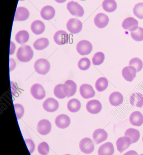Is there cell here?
Wrapping results in <instances>:
<instances>
[{
    "mask_svg": "<svg viewBox=\"0 0 143 155\" xmlns=\"http://www.w3.org/2000/svg\"><path fill=\"white\" fill-rule=\"evenodd\" d=\"M32 49L29 45H22L18 49L16 53V57L18 60L22 62H28L33 57Z\"/></svg>",
    "mask_w": 143,
    "mask_h": 155,
    "instance_id": "cell-1",
    "label": "cell"
},
{
    "mask_svg": "<svg viewBox=\"0 0 143 155\" xmlns=\"http://www.w3.org/2000/svg\"><path fill=\"white\" fill-rule=\"evenodd\" d=\"M35 71L41 75L47 74L50 69V62L46 59H40L35 61L34 64Z\"/></svg>",
    "mask_w": 143,
    "mask_h": 155,
    "instance_id": "cell-2",
    "label": "cell"
},
{
    "mask_svg": "<svg viewBox=\"0 0 143 155\" xmlns=\"http://www.w3.org/2000/svg\"><path fill=\"white\" fill-rule=\"evenodd\" d=\"M76 49L77 52L81 55H88L93 50V45L89 41L83 40L77 44Z\"/></svg>",
    "mask_w": 143,
    "mask_h": 155,
    "instance_id": "cell-3",
    "label": "cell"
},
{
    "mask_svg": "<svg viewBox=\"0 0 143 155\" xmlns=\"http://www.w3.org/2000/svg\"><path fill=\"white\" fill-rule=\"evenodd\" d=\"M94 144L92 139L88 137L83 138L79 143V148L84 153H91L94 150Z\"/></svg>",
    "mask_w": 143,
    "mask_h": 155,
    "instance_id": "cell-4",
    "label": "cell"
},
{
    "mask_svg": "<svg viewBox=\"0 0 143 155\" xmlns=\"http://www.w3.org/2000/svg\"><path fill=\"white\" fill-rule=\"evenodd\" d=\"M67 8L68 11L73 15L82 17L84 14L83 8L76 2L71 1L67 4Z\"/></svg>",
    "mask_w": 143,
    "mask_h": 155,
    "instance_id": "cell-5",
    "label": "cell"
},
{
    "mask_svg": "<svg viewBox=\"0 0 143 155\" xmlns=\"http://www.w3.org/2000/svg\"><path fill=\"white\" fill-rule=\"evenodd\" d=\"M67 29L72 34H76L82 31L83 24L81 21L76 18L70 19L67 23Z\"/></svg>",
    "mask_w": 143,
    "mask_h": 155,
    "instance_id": "cell-6",
    "label": "cell"
},
{
    "mask_svg": "<svg viewBox=\"0 0 143 155\" xmlns=\"http://www.w3.org/2000/svg\"><path fill=\"white\" fill-rule=\"evenodd\" d=\"M31 93L34 98L37 100H41L45 97V91L43 87L39 84H35L32 86Z\"/></svg>",
    "mask_w": 143,
    "mask_h": 155,
    "instance_id": "cell-7",
    "label": "cell"
},
{
    "mask_svg": "<svg viewBox=\"0 0 143 155\" xmlns=\"http://www.w3.org/2000/svg\"><path fill=\"white\" fill-rule=\"evenodd\" d=\"M51 124L47 119H42L39 121L37 125V130L38 133L42 135H46L51 130Z\"/></svg>",
    "mask_w": 143,
    "mask_h": 155,
    "instance_id": "cell-8",
    "label": "cell"
},
{
    "mask_svg": "<svg viewBox=\"0 0 143 155\" xmlns=\"http://www.w3.org/2000/svg\"><path fill=\"white\" fill-rule=\"evenodd\" d=\"M76 85L73 81L68 80L63 84V93L67 97H70L73 96L76 91Z\"/></svg>",
    "mask_w": 143,
    "mask_h": 155,
    "instance_id": "cell-9",
    "label": "cell"
},
{
    "mask_svg": "<svg viewBox=\"0 0 143 155\" xmlns=\"http://www.w3.org/2000/svg\"><path fill=\"white\" fill-rule=\"evenodd\" d=\"M138 25L139 23L138 21L132 17L125 18L122 23V26L125 30H128L131 32L136 31L139 27Z\"/></svg>",
    "mask_w": 143,
    "mask_h": 155,
    "instance_id": "cell-10",
    "label": "cell"
},
{
    "mask_svg": "<svg viewBox=\"0 0 143 155\" xmlns=\"http://www.w3.org/2000/svg\"><path fill=\"white\" fill-rule=\"evenodd\" d=\"M80 94L83 98L89 99L94 97L95 95V92L91 85L88 84H83L80 86Z\"/></svg>",
    "mask_w": 143,
    "mask_h": 155,
    "instance_id": "cell-11",
    "label": "cell"
},
{
    "mask_svg": "<svg viewBox=\"0 0 143 155\" xmlns=\"http://www.w3.org/2000/svg\"><path fill=\"white\" fill-rule=\"evenodd\" d=\"M86 109L90 114H96L101 112L102 109V105L98 100L95 99L90 100L86 104Z\"/></svg>",
    "mask_w": 143,
    "mask_h": 155,
    "instance_id": "cell-12",
    "label": "cell"
},
{
    "mask_svg": "<svg viewBox=\"0 0 143 155\" xmlns=\"http://www.w3.org/2000/svg\"><path fill=\"white\" fill-rule=\"evenodd\" d=\"M94 22L96 27L102 29L108 25L109 22V17L105 14L100 13L96 15Z\"/></svg>",
    "mask_w": 143,
    "mask_h": 155,
    "instance_id": "cell-13",
    "label": "cell"
},
{
    "mask_svg": "<svg viewBox=\"0 0 143 155\" xmlns=\"http://www.w3.org/2000/svg\"><path fill=\"white\" fill-rule=\"evenodd\" d=\"M116 144L117 150L120 153H122L132 144V139L128 137H122L117 139Z\"/></svg>",
    "mask_w": 143,
    "mask_h": 155,
    "instance_id": "cell-14",
    "label": "cell"
},
{
    "mask_svg": "<svg viewBox=\"0 0 143 155\" xmlns=\"http://www.w3.org/2000/svg\"><path fill=\"white\" fill-rule=\"evenodd\" d=\"M44 110L50 113L55 112L59 107V104L54 98L50 97L47 98L43 104Z\"/></svg>",
    "mask_w": 143,
    "mask_h": 155,
    "instance_id": "cell-15",
    "label": "cell"
},
{
    "mask_svg": "<svg viewBox=\"0 0 143 155\" xmlns=\"http://www.w3.org/2000/svg\"><path fill=\"white\" fill-rule=\"evenodd\" d=\"M54 40L55 43L58 45H63L69 41V35L64 31H59L56 32L54 36Z\"/></svg>",
    "mask_w": 143,
    "mask_h": 155,
    "instance_id": "cell-16",
    "label": "cell"
},
{
    "mask_svg": "<svg viewBox=\"0 0 143 155\" xmlns=\"http://www.w3.org/2000/svg\"><path fill=\"white\" fill-rule=\"evenodd\" d=\"M70 117L67 115L60 114L55 118V123L56 126L61 129L67 128L70 124Z\"/></svg>",
    "mask_w": 143,
    "mask_h": 155,
    "instance_id": "cell-17",
    "label": "cell"
},
{
    "mask_svg": "<svg viewBox=\"0 0 143 155\" xmlns=\"http://www.w3.org/2000/svg\"><path fill=\"white\" fill-rule=\"evenodd\" d=\"M136 69L133 66H126L123 69L122 75L126 81L132 82L136 77Z\"/></svg>",
    "mask_w": 143,
    "mask_h": 155,
    "instance_id": "cell-18",
    "label": "cell"
},
{
    "mask_svg": "<svg viewBox=\"0 0 143 155\" xmlns=\"http://www.w3.org/2000/svg\"><path fill=\"white\" fill-rule=\"evenodd\" d=\"M108 137L107 132L102 129H97L93 134V138L96 144L101 143L106 141Z\"/></svg>",
    "mask_w": 143,
    "mask_h": 155,
    "instance_id": "cell-19",
    "label": "cell"
},
{
    "mask_svg": "<svg viewBox=\"0 0 143 155\" xmlns=\"http://www.w3.org/2000/svg\"><path fill=\"white\" fill-rule=\"evenodd\" d=\"M29 15L30 12L28 9L24 7H18L15 12L14 21H25L28 19Z\"/></svg>",
    "mask_w": 143,
    "mask_h": 155,
    "instance_id": "cell-20",
    "label": "cell"
},
{
    "mask_svg": "<svg viewBox=\"0 0 143 155\" xmlns=\"http://www.w3.org/2000/svg\"><path fill=\"white\" fill-rule=\"evenodd\" d=\"M129 120L131 124L140 127L143 124V115L141 112L135 111L131 114Z\"/></svg>",
    "mask_w": 143,
    "mask_h": 155,
    "instance_id": "cell-21",
    "label": "cell"
},
{
    "mask_svg": "<svg viewBox=\"0 0 143 155\" xmlns=\"http://www.w3.org/2000/svg\"><path fill=\"white\" fill-rule=\"evenodd\" d=\"M55 14V10L50 5H46L41 10V16L45 20H50L53 19Z\"/></svg>",
    "mask_w": 143,
    "mask_h": 155,
    "instance_id": "cell-22",
    "label": "cell"
},
{
    "mask_svg": "<svg viewBox=\"0 0 143 155\" xmlns=\"http://www.w3.org/2000/svg\"><path fill=\"white\" fill-rule=\"evenodd\" d=\"M114 148L112 143L108 142L102 145L98 151V155H113Z\"/></svg>",
    "mask_w": 143,
    "mask_h": 155,
    "instance_id": "cell-23",
    "label": "cell"
},
{
    "mask_svg": "<svg viewBox=\"0 0 143 155\" xmlns=\"http://www.w3.org/2000/svg\"><path fill=\"white\" fill-rule=\"evenodd\" d=\"M109 102L113 106H118L123 102L124 97L122 94L119 92H114L110 94Z\"/></svg>",
    "mask_w": 143,
    "mask_h": 155,
    "instance_id": "cell-24",
    "label": "cell"
},
{
    "mask_svg": "<svg viewBox=\"0 0 143 155\" xmlns=\"http://www.w3.org/2000/svg\"><path fill=\"white\" fill-rule=\"evenodd\" d=\"M130 103L132 106L141 108L143 106V96L139 93H134L130 97Z\"/></svg>",
    "mask_w": 143,
    "mask_h": 155,
    "instance_id": "cell-25",
    "label": "cell"
},
{
    "mask_svg": "<svg viewBox=\"0 0 143 155\" xmlns=\"http://www.w3.org/2000/svg\"><path fill=\"white\" fill-rule=\"evenodd\" d=\"M31 30L34 34H41L45 30V25L41 21L37 20L33 22L31 24Z\"/></svg>",
    "mask_w": 143,
    "mask_h": 155,
    "instance_id": "cell-26",
    "label": "cell"
},
{
    "mask_svg": "<svg viewBox=\"0 0 143 155\" xmlns=\"http://www.w3.org/2000/svg\"><path fill=\"white\" fill-rule=\"evenodd\" d=\"M103 9L107 12H113L117 8V4L115 0H104L102 4Z\"/></svg>",
    "mask_w": 143,
    "mask_h": 155,
    "instance_id": "cell-27",
    "label": "cell"
},
{
    "mask_svg": "<svg viewBox=\"0 0 143 155\" xmlns=\"http://www.w3.org/2000/svg\"><path fill=\"white\" fill-rule=\"evenodd\" d=\"M125 136L130 137L132 139V143H136L140 139V132L135 128H129L125 131Z\"/></svg>",
    "mask_w": 143,
    "mask_h": 155,
    "instance_id": "cell-28",
    "label": "cell"
},
{
    "mask_svg": "<svg viewBox=\"0 0 143 155\" xmlns=\"http://www.w3.org/2000/svg\"><path fill=\"white\" fill-rule=\"evenodd\" d=\"M15 39L16 41L19 44H24L29 40V33L27 31L24 30L20 31L15 35Z\"/></svg>",
    "mask_w": 143,
    "mask_h": 155,
    "instance_id": "cell-29",
    "label": "cell"
},
{
    "mask_svg": "<svg viewBox=\"0 0 143 155\" xmlns=\"http://www.w3.org/2000/svg\"><path fill=\"white\" fill-rule=\"evenodd\" d=\"M81 103L78 99L73 98L68 102L67 107L68 110L72 113H76L81 108Z\"/></svg>",
    "mask_w": 143,
    "mask_h": 155,
    "instance_id": "cell-30",
    "label": "cell"
},
{
    "mask_svg": "<svg viewBox=\"0 0 143 155\" xmlns=\"http://www.w3.org/2000/svg\"><path fill=\"white\" fill-rule=\"evenodd\" d=\"M49 45V41L48 39L41 38L34 41L33 44V46L35 50L41 51L47 48Z\"/></svg>",
    "mask_w": 143,
    "mask_h": 155,
    "instance_id": "cell-31",
    "label": "cell"
},
{
    "mask_svg": "<svg viewBox=\"0 0 143 155\" xmlns=\"http://www.w3.org/2000/svg\"><path fill=\"white\" fill-rule=\"evenodd\" d=\"M108 80L105 77H101L98 78L95 83L96 88L99 92L105 90L108 87Z\"/></svg>",
    "mask_w": 143,
    "mask_h": 155,
    "instance_id": "cell-32",
    "label": "cell"
},
{
    "mask_svg": "<svg viewBox=\"0 0 143 155\" xmlns=\"http://www.w3.org/2000/svg\"><path fill=\"white\" fill-rule=\"evenodd\" d=\"M129 65L134 67L136 69L137 72L141 71L143 67L142 61L137 57L132 59L129 62Z\"/></svg>",
    "mask_w": 143,
    "mask_h": 155,
    "instance_id": "cell-33",
    "label": "cell"
},
{
    "mask_svg": "<svg viewBox=\"0 0 143 155\" xmlns=\"http://www.w3.org/2000/svg\"><path fill=\"white\" fill-rule=\"evenodd\" d=\"M105 60V55L102 52H98L95 54L92 59L93 64L95 65H99L103 63Z\"/></svg>",
    "mask_w": 143,
    "mask_h": 155,
    "instance_id": "cell-34",
    "label": "cell"
},
{
    "mask_svg": "<svg viewBox=\"0 0 143 155\" xmlns=\"http://www.w3.org/2000/svg\"><path fill=\"white\" fill-rule=\"evenodd\" d=\"M131 36L134 41H143V28L139 27L136 31L131 32Z\"/></svg>",
    "mask_w": 143,
    "mask_h": 155,
    "instance_id": "cell-35",
    "label": "cell"
},
{
    "mask_svg": "<svg viewBox=\"0 0 143 155\" xmlns=\"http://www.w3.org/2000/svg\"><path fill=\"white\" fill-rule=\"evenodd\" d=\"M77 65L81 71H86L91 66V62L88 58H83L79 60Z\"/></svg>",
    "mask_w": 143,
    "mask_h": 155,
    "instance_id": "cell-36",
    "label": "cell"
},
{
    "mask_svg": "<svg viewBox=\"0 0 143 155\" xmlns=\"http://www.w3.org/2000/svg\"><path fill=\"white\" fill-rule=\"evenodd\" d=\"M133 13L137 18L143 19V3L135 5L133 8Z\"/></svg>",
    "mask_w": 143,
    "mask_h": 155,
    "instance_id": "cell-37",
    "label": "cell"
},
{
    "mask_svg": "<svg viewBox=\"0 0 143 155\" xmlns=\"http://www.w3.org/2000/svg\"><path fill=\"white\" fill-rule=\"evenodd\" d=\"M63 84H59L57 85L54 87V95L60 99H63L66 97V95L64 94L63 90Z\"/></svg>",
    "mask_w": 143,
    "mask_h": 155,
    "instance_id": "cell-38",
    "label": "cell"
},
{
    "mask_svg": "<svg viewBox=\"0 0 143 155\" xmlns=\"http://www.w3.org/2000/svg\"><path fill=\"white\" fill-rule=\"evenodd\" d=\"M38 152L41 155H48L50 152V147L48 144L45 142L41 143L38 145Z\"/></svg>",
    "mask_w": 143,
    "mask_h": 155,
    "instance_id": "cell-39",
    "label": "cell"
},
{
    "mask_svg": "<svg viewBox=\"0 0 143 155\" xmlns=\"http://www.w3.org/2000/svg\"><path fill=\"white\" fill-rule=\"evenodd\" d=\"M15 114H16V117L17 119H21L24 114V108L23 106L20 104H15L14 105Z\"/></svg>",
    "mask_w": 143,
    "mask_h": 155,
    "instance_id": "cell-40",
    "label": "cell"
},
{
    "mask_svg": "<svg viewBox=\"0 0 143 155\" xmlns=\"http://www.w3.org/2000/svg\"><path fill=\"white\" fill-rule=\"evenodd\" d=\"M24 141L30 153H32L35 149V145L33 141L31 139H25Z\"/></svg>",
    "mask_w": 143,
    "mask_h": 155,
    "instance_id": "cell-41",
    "label": "cell"
},
{
    "mask_svg": "<svg viewBox=\"0 0 143 155\" xmlns=\"http://www.w3.org/2000/svg\"><path fill=\"white\" fill-rule=\"evenodd\" d=\"M16 67V63L12 58H10V71H13L15 69Z\"/></svg>",
    "mask_w": 143,
    "mask_h": 155,
    "instance_id": "cell-42",
    "label": "cell"
},
{
    "mask_svg": "<svg viewBox=\"0 0 143 155\" xmlns=\"http://www.w3.org/2000/svg\"><path fill=\"white\" fill-rule=\"evenodd\" d=\"M15 49V44L12 41H11V45H10V54H13Z\"/></svg>",
    "mask_w": 143,
    "mask_h": 155,
    "instance_id": "cell-43",
    "label": "cell"
},
{
    "mask_svg": "<svg viewBox=\"0 0 143 155\" xmlns=\"http://www.w3.org/2000/svg\"><path fill=\"white\" fill-rule=\"evenodd\" d=\"M11 91L12 93V94L13 95H14L15 94H16V91H17V90H16V87L15 85V84L12 82V81H11Z\"/></svg>",
    "mask_w": 143,
    "mask_h": 155,
    "instance_id": "cell-44",
    "label": "cell"
},
{
    "mask_svg": "<svg viewBox=\"0 0 143 155\" xmlns=\"http://www.w3.org/2000/svg\"><path fill=\"white\" fill-rule=\"evenodd\" d=\"M123 155H138L137 152L134 150H131L125 153Z\"/></svg>",
    "mask_w": 143,
    "mask_h": 155,
    "instance_id": "cell-45",
    "label": "cell"
},
{
    "mask_svg": "<svg viewBox=\"0 0 143 155\" xmlns=\"http://www.w3.org/2000/svg\"><path fill=\"white\" fill-rule=\"evenodd\" d=\"M55 1L59 3H62L66 2V0H55Z\"/></svg>",
    "mask_w": 143,
    "mask_h": 155,
    "instance_id": "cell-46",
    "label": "cell"
},
{
    "mask_svg": "<svg viewBox=\"0 0 143 155\" xmlns=\"http://www.w3.org/2000/svg\"><path fill=\"white\" fill-rule=\"evenodd\" d=\"M80 1H86V0H80Z\"/></svg>",
    "mask_w": 143,
    "mask_h": 155,
    "instance_id": "cell-47",
    "label": "cell"
},
{
    "mask_svg": "<svg viewBox=\"0 0 143 155\" xmlns=\"http://www.w3.org/2000/svg\"><path fill=\"white\" fill-rule=\"evenodd\" d=\"M70 155V154H66V155Z\"/></svg>",
    "mask_w": 143,
    "mask_h": 155,
    "instance_id": "cell-48",
    "label": "cell"
},
{
    "mask_svg": "<svg viewBox=\"0 0 143 155\" xmlns=\"http://www.w3.org/2000/svg\"><path fill=\"white\" fill-rule=\"evenodd\" d=\"M20 1H24V0H20Z\"/></svg>",
    "mask_w": 143,
    "mask_h": 155,
    "instance_id": "cell-49",
    "label": "cell"
},
{
    "mask_svg": "<svg viewBox=\"0 0 143 155\" xmlns=\"http://www.w3.org/2000/svg\"><path fill=\"white\" fill-rule=\"evenodd\" d=\"M140 155H143V154H141Z\"/></svg>",
    "mask_w": 143,
    "mask_h": 155,
    "instance_id": "cell-50",
    "label": "cell"
},
{
    "mask_svg": "<svg viewBox=\"0 0 143 155\" xmlns=\"http://www.w3.org/2000/svg\"></svg>",
    "mask_w": 143,
    "mask_h": 155,
    "instance_id": "cell-51",
    "label": "cell"
}]
</instances>
